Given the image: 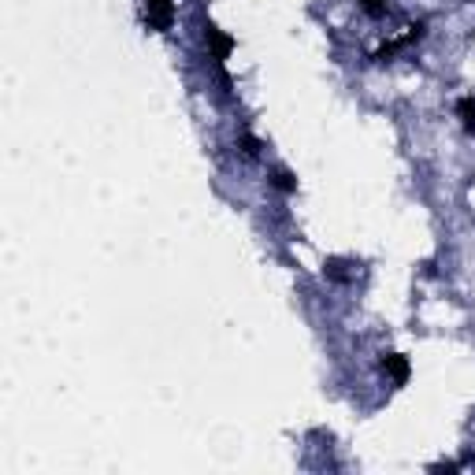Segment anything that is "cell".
I'll list each match as a JSON object with an SVG mask.
<instances>
[{
    "instance_id": "1",
    "label": "cell",
    "mask_w": 475,
    "mask_h": 475,
    "mask_svg": "<svg viewBox=\"0 0 475 475\" xmlns=\"http://www.w3.org/2000/svg\"><path fill=\"white\" fill-rule=\"evenodd\" d=\"M141 19L153 30H167L174 22V0H141Z\"/></svg>"
},
{
    "instance_id": "2",
    "label": "cell",
    "mask_w": 475,
    "mask_h": 475,
    "mask_svg": "<svg viewBox=\"0 0 475 475\" xmlns=\"http://www.w3.org/2000/svg\"><path fill=\"white\" fill-rule=\"evenodd\" d=\"M383 371L390 375V379H394L397 386L409 383V360H405L402 353H386V357H383Z\"/></svg>"
},
{
    "instance_id": "3",
    "label": "cell",
    "mask_w": 475,
    "mask_h": 475,
    "mask_svg": "<svg viewBox=\"0 0 475 475\" xmlns=\"http://www.w3.org/2000/svg\"><path fill=\"white\" fill-rule=\"evenodd\" d=\"M457 115H461V127H464L468 134H475V97H471V93L457 101Z\"/></svg>"
},
{
    "instance_id": "4",
    "label": "cell",
    "mask_w": 475,
    "mask_h": 475,
    "mask_svg": "<svg viewBox=\"0 0 475 475\" xmlns=\"http://www.w3.org/2000/svg\"><path fill=\"white\" fill-rule=\"evenodd\" d=\"M208 41H212V48H216V60H227V56H231L234 41H231L227 34H219L216 27H208Z\"/></svg>"
},
{
    "instance_id": "5",
    "label": "cell",
    "mask_w": 475,
    "mask_h": 475,
    "mask_svg": "<svg viewBox=\"0 0 475 475\" xmlns=\"http://www.w3.org/2000/svg\"><path fill=\"white\" fill-rule=\"evenodd\" d=\"M357 4H360V12L368 19H383L390 12V0H357Z\"/></svg>"
},
{
    "instance_id": "6",
    "label": "cell",
    "mask_w": 475,
    "mask_h": 475,
    "mask_svg": "<svg viewBox=\"0 0 475 475\" xmlns=\"http://www.w3.org/2000/svg\"><path fill=\"white\" fill-rule=\"evenodd\" d=\"M271 174H275V179H271V182H275V186H279L283 193H293V190H297V179H293V174H290L286 167H275Z\"/></svg>"
}]
</instances>
